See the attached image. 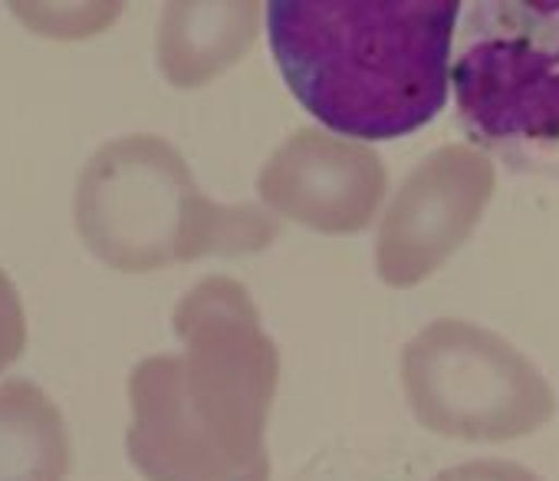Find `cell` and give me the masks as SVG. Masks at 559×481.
<instances>
[{"label":"cell","instance_id":"1","mask_svg":"<svg viewBox=\"0 0 559 481\" xmlns=\"http://www.w3.org/2000/svg\"><path fill=\"white\" fill-rule=\"evenodd\" d=\"M461 0H270L273 63L320 126L392 142L451 103Z\"/></svg>","mask_w":559,"mask_h":481},{"label":"cell","instance_id":"2","mask_svg":"<svg viewBox=\"0 0 559 481\" xmlns=\"http://www.w3.org/2000/svg\"><path fill=\"white\" fill-rule=\"evenodd\" d=\"M451 99L477 145L523 175L559 178V0L467 4Z\"/></svg>","mask_w":559,"mask_h":481},{"label":"cell","instance_id":"3","mask_svg":"<svg viewBox=\"0 0 559 481\" xmlns=\"http://www.w3.org/2000/svg\"><path fill=\"white\" fill-rule=\"evenodd\" d=\"M67 435L57 406L31 383L0 386V481H60Z\"/></svg>","mask_w":559,"mask_h":481}]
</instances>
